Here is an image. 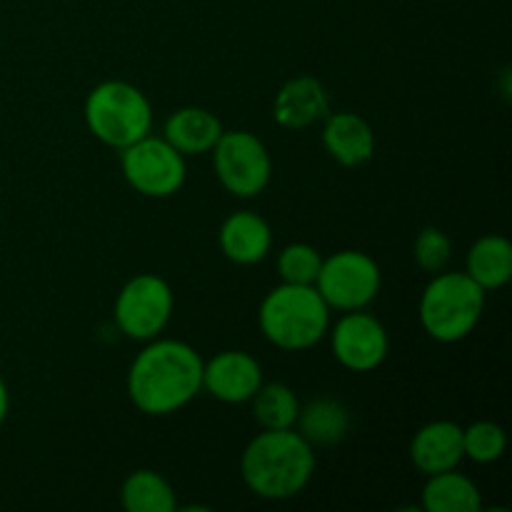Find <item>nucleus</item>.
<instances>
[{
	"label": "nucleus",
	"mask_w": 512,
	"mask_h": 512,
	"mask_svg": "<svg viewBox=\"0 0 512 512\" xmlns=\"http://www.w3.org/2000/svg\"><path fill=\"white\" fill-rule=\"evenodd\" d=\"M203 390V358L183 340H150L128 370V395L153 418L173 415Z\"/></svg>",
	"instance_id": "nucleus-1"
},
{
	"label": "nucleus",
	"mask_w": 512,
	"mask_h": 512,
	"mask_svg": "<svg viewBox=\"0 0 512 512\" xmlns=\"http://www.w3.org/2000/svg\"><path fill=\"white\" fill-rule=\"evenodd\" d=\"M315 473L313 445L293 428L263 430L240 458V475L263 500H290L303 493Z\"/></svg>",
	"instance_id": "nucleus-2"
},
{
	"label": "nucleus",
	"mask_w": 512,
	"mask_h": 512,
	"mask_svg": "<svg viewBox=\"0 0 512 512\" xmlns=\"http://www.w3.org/2000/svg\"><path fill=\"white\" fill-rule=\"evenodd\" d=\"M258 320L268 343L298 353L325 338L330 328V308L315 285L283 283L265 295Z\"/></svg>",
	"instance_id": "nucleus-3"
},
{
	"label": "nucleus",
	"mask_w": 512,
	"mask_h": 512,
	"mask_svg": "<svg viewBox=\"0 0 512 512\" xmlns=\"http://www.w3.org/2000/svg\"><path fill=\"white\" fill-rule=\"evenodd\" d=\"M85 125L100 143L128 148L153 128V105L140 88L125 80H105L85 98Z\"/></svg>",
	"instance_id": "nucleus-4"
},
{
	"label": "nucleus",
	"mask_w": 512,
	"mask_h": 512,
	"mask_svg": "<svg viewBox=\"0 0 512 512\" xmlns=\"http://www.w3.org/2000/svg\"><path fill=\"white\" fill-rule=\"evenodd\" d=\"M485 310V290L468 273L440 270L420 298V323L438 343L468 338Z\"/></svg>",
	"instance_id": "nucleus-5"
},
{
	"label": "nucleus",
	"mask_w": 512,
	"mask_h": 512,
	"mask_svg": "<svg viewBox=\"0 0 512 512\" xmlns=\"http://www.w3.org/2000/svg\"><path fill=\"white\" fill-rule=\"evenodd\" d=\"M123 178L145 198H170L185 185V155L165 138L145 135L120 150Z\"/></svg>",
	"instance_id": "nucleus-6"
},
{
	"label": "nucleus",
	"mask_w": 512,
	"mask_h": 512,
	"mask_svg": "<svg viewBox=\"0 0 512 512\" xmlns=\"http://www.w3.org/2000/svg\"><path fill=\"white\" fill-rule=\"evenodd\" d=\"M213 165L220 185L235 198H255L263 193L273 175V160L263 140L248 130L220 135L213 148Z\"/></svg>",
	"instance_id": "nucleus-7"
},
{
	"label": "nucleus",
	"mask_w": 512,
	"mask_h": 512,
	"mask_svg": "<svg viewBox=\"0 0 512 512\" xmlns=\"http://www.w3.org/2000/svg\"><path fill=\"white\" fill-rule=\"evenodd\" d=\"M173 315V290L160 275L143 273L120 288L113 318L120 333L133 340L158 338Z\"/></svg>",
	"instance_id": "nucleus-8"
},
{
	"label": "nucleus",
	"mask_w": 512,
	"mask_h": 512,
	"mask_svg": "<svg viewBox=\"0 0 512 512\" xmlns=\"http://www.w3.org/2000/svg\"><path fill=\"white\" fill-rule=\"evenodd\" d=\"M378 263L363 250H340L320 265L315 288L323 295L328 308L335 310H363L380 293Z\"/></svg>",
	"instance_id": "nucleus-9"
},
{
	"label": "nucleus",
	"mask_w": 512,
	"mask_h": 512,
	"mask_svg": "<svg viewBox=\"0 0 512 512\" xmlns=\"http://www.w3.org/2000/svg\"><path fill=\"white\" fill-rule=\"evenodd\" d=\"M390 340L383 323L365 310H348L333 328V353L343 368L370 373L388 358Z\"/></svg>",
	"instance_id": "nucleus-10"
},
{
	"label": "nucleus",
	"mask_w": 512,
	"mask_h": 512,
	"mask_svg": "<svg viewBox=\"0 0 512 512\" xmlns=\"http://www.w3.org/2000/svg\"><path fill=\"white\" fill-rule=\"evenodd\" d=\"M263 385V370L253 355L243 350H223L203 363V388L220 403H248Z\"/></svg>",
	"instance_id": "nucleus-11"
},
{
	"label": "nucleus",
	"mask_w": 512,
	"mask_h": 512,
	"mask_svg": "<svg viewBox=\"0 0 512 512\" xmlns=\"http://www.w3.org/2000/svg\"><path fill=\"white\" fill-rule=\"evenodd\" d=\"M330 113V95L318 78L300 75L278 90L273 103L275 123L288 130L308 128Z\"/></svg>",
	"instance_id": "nucleus-12"
},
{
	"label": "nucleus",
	"mask_w": 512,
	"mask_h": 512,
	"mask_svg": "<svg viewBox=\"0 0 512 512\" xmlns=\"http://www.w3.org/2000/svg\"><path fill=\"white\" fill-rule=\"evenodd\" d=\"M463 458V428L453 420H435L423 425L410 443V460L423 475L458 468Z\"/></svg>",
	"instance_id": "nucleus-13"
},
{
	"label": "nucleus",
	"mask_w": 512,
	"mask_h": 512,
	"mask_svg": "<svg viewBox=\"0 0 512 512\" xmlns=\"http://www.w3.org/2000/svg\"><path fill=\"white\" fill-rule=\"evenodd\" d=\"M220 250L238 265H255L268 258L273 248V230L268 220L250 210H238L220 225Z\"/></svg>",
	"instance_id": "nucleus-14"
},
{
	"label": "nucleus",
	"mask_w": 512,
	"mask_h": 512,
	"mask_svg": "<svg viewBox=\"0 0 512 512\" xmlns=\"http://www.w3.org/2000/svg\"><path fill=\"white\" fill-rule=\"evenodd\" d=\"M323 145L333 160L345 168H355L373 158L375 135L368 120L355 113L325 115Z\"/></svg>",
	"instance_id": "nucleus-15"
},
{
	"label": "nucleus",
	"mask_w": 512,
	"mask_h": 512,
	"mask_svg": "<svg viewBox=\"0 0 512 512\" xmlns=\"http://www.w3.org/2000/svg\"><path fill=\"white\" fill-rule=\"evenodd\" d=\"M223 135V125L205 108H180L165 120L163 138L183 155H203L215 148Z\"/></svg>",
	"instance_id": "nucleus-16"
},
{
	"label": "nucleus",
	"mask_w": 512,
	"mask_h": 512,
	"mask_svg": "<svg viewBox=\"0 0 512 512\" xmlns=\"http://www.w3.org/2000/svg\"><path fill=\"white\" fill-rule=\"evenodd\" d=\"M465 273L488 293L510 283L512 278V245L503 235H483L468 250Z\"/></svg>",
	"instance_id": "nucleus-17"
},
{
	"label": "nucleus",
	"mask_w": 512,
	"mask_h": 512,
	"mask_svg": "<svg viewBox=\"0 0 512 512\" xmlns=\"http://www.w3.org/2000/svg\"><path fill=\"white\" fill-rule=\"evenodd\" d=\"M423 510L425 512H480L483 510V495L478 485L463 473L443 470V473L428 475L423 488Z\"/></svg>",
	"instance_id": "nucleus-18"
},
{
	"label": "nucleus",
	"mask_w": 512,
	"mask_h": 512,
	"mask_svg": "<svg viewBox=\"0 0 512 512\" xmlns=\"http://www.w3.org/2000/svg\"><path fill=\"white\" fill-rule=\"evenodd\" d=\"M295 425L310 445H338L350 430V413L340 400L315 398L300 405Z\"/></svg>",
	"instance_id": "nucleus-19"
},
{
	"label": "nucleus",
	"mask_w": 512,
	"mask_h": 512,
	"mask_svg": "<svg viewBox=\"0 0 512 512\" xmlns=\"http://www.w3.org/2000/svg\"><path fill=\"white\" fill-rule=\"evenodd\" d=\"M120 503L128 512H175L178 500L168 480L153 470H135L120 488Z\"/></svg>",
	"instance_id": "nucleus-20"
},
{
	"label": "nucleus",
	"mask_w": 512,
	"mask_h": 512,
	"mask_svg": "<svg viewBox=\"0 0 512 512\" xmlns=\"http://www.w3.org/2000/svg\"><path fill=\"white\" fill-rule=\"evenodd\" d=\"M253 413L255 420L263 425V430H280L293 428L298 420L300 403L298 395L283 383L260 385L258 393L253 395Z\"/></svg>",
	"instance_id": "nucleus-21"
},
{
	"label": "nucleus",
	"mask_w": 512,
	"mask_h": 512,
	"mask_svg": "<svg viewBox=\"0 0 512 512\" xmlns=\"http://www.w3.org/2000/svg\"><path fill=\"white\" fill-rule=\"evenodd\" d=\"M505 448H508V435L493 420H478L463 430V453L473 463H495L503 458Z\"/></svg>",
	"instance_id": "nucleus-22"
},
{
	"label": "nucleus",
	"mask_w": 512,
	"mask_h": 512,
	"mask_svg": "<svg viewBox=\"0 0 512 512\" xmlns=\"http://www.w3.org/2000/svg\"><path fill=\"white\" fill-rule=\"evenodd\" d=\"M320 258L318 250L313 245L305 243H293L288 248H283V253L278 255V273L283 278V283L293 285H315L320 273Z\"/></svg>",
	"instance_id": "nucleus-23"
},
{
	"label": "nucleus",
	"mask_w": 512,
	"mask_h": 512,
	"mask_svg": "<svg viewBox=\"0 0 512 512\" xmlns=\"http://www.w3.org/2000/svg\"><path fill=\"white\" fill-rule=\"evenodd\" d=\"M413 255L415 263L425 273H440V270L448 268L450 255H453V243H450V238L440 228H425L415 238Z\"/></svg>",
	"instance_id": "nucleus-24"
},
{
	"label": "nucleus",
	"mask_w": 512,
	"mask_h": 512,
	"mask_svg": "<svg viewBox=\"0 0 512 512\" xmlns=\"http://www.w3.org/2000/svg\"><path fill=\"white\" fill-rule=\"evenodd\" d=\"M8 408H10L8 385H5L3 375H0V425H3V423H5V418H8Z\"/></svg>",
	"instance_id": "nucleus-25"
}]
</instances>
